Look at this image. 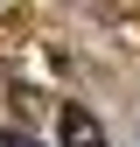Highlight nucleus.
<instances>
[{
    "mask_svg": "<svg viewBox=\"0 0 140 147\" xmlns=\"http://www.w3.org/2000/svg\"><path fill=\"white\" fill-rule=\"evenodd\" d=\"M63 147H105V126L84 105H63Z\"/></svg>",
    "mask_w": 140,
    "mask_h": 147,
    "instance_id": "f257e3e1",
    "label": "nucleus"
},
{
    "mask_svg": "<svg viewBox=\"0 0 140 147\" xmlns=\"http://www.w3.org/2000/svg\"><path fill=\"white\" fill-rule=\"evenodd\" d=\"M0 147H35V140L21 133V126H7V133H0Z\"/></svg>",
    "mask_w": 140,
    "mask_h": 147,
    "instance_id": "f03ea898",
    "label": "nucleus"
}]
</instances>
